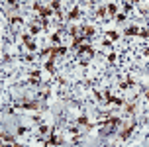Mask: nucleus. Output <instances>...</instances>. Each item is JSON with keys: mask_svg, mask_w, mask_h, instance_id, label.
<instances>
[{"mask_svg": "<svg viewBox=\"0 0 149 147\" xmlns=\"http://www.w3.org/2000/svg\"><path fill=\"white\" fill-rule=\"evenodd\" d=\"M55 57H57V55H49V59L43 63V69H45V71H49V73H53V71H55Z\"/></svg>", "mask_w": 149, "mask_h": 147, "instance_id": "nucleus-9", "label": "nucleus"}, {"mask_svg": "<svg viewBox=\"0 0 149 147\" xmlns=\"http://www.w3.org/2000/svg\"><path fill=\"white\" fill-rule=\"evenodd\" d=\"M145 98H147V102H149V90H147V94H145Z\"/></svg>", "mask_w": 149, "mask_h": 147, "instance_id": "nucleus-40", "label": "nucleus"}, {"mask_svg": "<svg viewBox=\"0 0 149 147\" xmlns=\"http://www.w3.org/2000/svg\"><path fill=\"white\" fill-rule=\"evenodd\" d=\"M39 82H41L39 77H30V84H39Z\"/></svg>", "mask_w": 149, "mask_h": 147, "instance_id": "nucleus-30", "label": "nucleus"}, {"mask_svg": "<svg viewBox=\"0 0 149 147\" xmlns=\"http://www.w3.org/2000/svg\"><path fill=\"white\" fill-rule=\"evenodd\" d=\"M39 55H41V57H49V55H51V47H43V49L39 51Z\"/></svg>", "mask_w": 149, "mask_h": 147, "instance_id": "nucleus-26", "label": "nucleus"}, {"mask_svg": "<svg viewBox=\"0 0 149 147\" xmlns=\"http://www.w3.org/2000/svg\"><path fill=\"white\" fill-rule=\"evenodd\" d=\"M139 37H143V39H149V29H147V28H141V29H139Z\"/></svg>", "mask_w": 149, "mask_h": 147, "instance_id": "nucleus-25", "label": "nucleus"}, {"mask_svg": "<svg viewBox=\"0 0 149 147\" xmlns=\"http://www.w3.org/2000/svg\"><path fill=\"white\" fill-rule=\"evenodd\" d=\"M102 45H104V47H110L112 41H110V39H104V41H102Z\"/></svg>", "mask_w": 149, "mask_h": 147, "instance_id": "nucleus-36", "label": "nucleus"}, {"mask_svg": "<svg viewBox=\"0 0 149 147\" xmlns=\"http://www.w3.org/2000/svg\"><path fill=\"white\" fill-rule=\"evenodd\" d=\"M79 33H81V28H79V26H71V28H69V36L71 37L79 36Z\"/></svg>", "mask_w": 149, "mask_h": 147, "instance_id": "nucleus-18", "label": "nucleus"}, {"mask_svg": "<svg viewBox=\"0 0 149 147\" xmlns=\"http://www.w3.org/2000/svg\"><path fill=\"white\" fill-rule=\"evenodd\" d=\"M98 2H100V0H90V4H98Z\"/></svg>", "mask_w": 149, "mask_h": 147, "instance_id": "nucleus-39", "label": "nucleus"}, {"mask_svg": "<svg viewBox=\"0 0 149 147\" xmlns=\"http://www.w3.org/2000/svg\"><path fill=\"white\" fill-rule=\"evenodd\" d=\"M22 41H24V43L31 41V33H22Z\"/></svg>", "mask_w": 149, "mask_h": 147, "instance_id": "nucleus-29", "label": "nucleus"}, {"mask_svg": "<svg viewBox=\"0 0 149 147\" xmlns=\"http://www.w3.org/2000/svg\"><path fill=\"white\" fill-rule=\"evenodd\" d=\"M6 4H8V6H14V8L20 6V2H18V0H6Z\"/></svg>", "mask_w": 149, "mask_h": 147, "instance_id": "nucleus-31", "label": "nucleus"}, {"mask_svg": "<svg viewBox=\"0 0 149 147\" xmlns=\"http://www.w3.org/2000/svg\"><path fill=\"white\" fill-rule=\"evenodd\" d=\"M69 132H71V133H79V127H74V125H71V127H69Z\"/></svg>", "mask_w": 149, "mask_h": 147, "instance_id": "nucleus-35", "label": "nucleus"}, {"mask_svg": "<svg viewBox=\"0 0 149 147\" xmlns=\"http://www.w3.org/2000/svg\"><path fill=\"white\" fill-rule=\"evenodd\" d=\"M77 53H79V55H84V53H86L88 57H94V53H96V51H94V47H92L90 43H82V45H79Z\"/></svg>", "mask_w": 149, "mask_h": 147, "instance_id": "nucleus-1", "label": "nucleus"}, {"mask_svg": "<svg viewBox=\"0 0 149 147\" xmlns=\"http://www.w3.org/2000/svg\"><path fill=\"white\" fill-rule=\"evenodd\" d=\"M41 29H43V28H41V26H37V24H30V33H31V36H37Z\"/></svg>", "mask_w": 149, "mask_h": 147, "instance_id": "nucleus-15", "label": "nucleus"}, {"mask_svg": "<svg viewBox=\"0 0 149 147\" xmlns=\"http://www.w3.org/2000/svg\"><path fill=\"white\" fill-rule=\"evenodd\" d=\"M2 141L4 143H16V137L14 135H8V133H2Z\"/></svg>", "mask_w": 149, "mask_h": 147, "instance_id": "nucleus-19", "label": "nucleus"}, {"mask_svg": "<svg viewBox=\"0 0 149 147\" xmlns=\"http://www.w3.org/2000/svg\"><path fill=\"white\" fill-rule=\"evenodd\" d=\"M77 122H79V125H84V127H86V125H88V118L86 116H79Z\"/></svg>", "mask_w": 149, "mask_h": 147, "instance_id": "nucleus-24", "label": "nucleus"}, {"mask_svg": "<svg viewBox=\"0 0 149 147\" xmlns=\"http://www.w3.org/2000/svg\"><path fill=\"white\" fill-rule=\"evenodd\" d=\"M79 18H81V8L79 6L71 8V12L67 14V22H74V20H79Z\"/></svg>", "mask_w": 149, "mask_h": 147, "instance_id": "nucleus-7", "label": "nucleus"}, {"mask_svg": "<svg viewBox=\"0 0 149 147\" xmlns=\"http://www.w3.org/2000/svg\"><path fill=\"white\" fill-rule=\"evenodd\" d=\"M135 108H137L135 104H126V114H130V116H134V114H135Z\"/></svg>", "mask_w": 149, "mask_h": 147, "instance_id": "nucleus-20", "label": "nucleus"}, {"mask_svg": "<svg viewBox=\"0 0 149 147\" xmlns=\"http://www.w3.org/2000/svg\"><path fill=\"white\" fill-rule=\"evenodd\" d=\"M53 14H55V10H53L51 6H41L39 12H37V16H41V18H51Z\"/></svg>", "mask_w": 149, "mask_h": 147, "instance_id": "nucleus-8", "label": "nucleus"}, {"mask_svg": "<svg viewBox=\"0 0 149 147\" xmlns=\"http://www.w3.org/2000/svg\"><path fill=\"white\" fill-rule=\"evenodd\" d=\"M84 39H86V36H82V33H79V36H74L73 37V41H71V49H79V45H82L84 43Z\"/></svg>", "mask_w": 149, "mask_h": 147, "instance_id": "nucleus-5", "label": "nucleus"}, {"mask_svg": "<svg viewBox=\"0 0 149 147\" xmlns=\"http://www.w3.org/2000/svg\"><path fill=\"white\" fill-rule=\"evenodd\" d=\"M108 122H110V125L114 127V130H118L120 125H122V120H120V118H116V116H110V118H108Z\"/></svg>", "mask_w": 149, "mask_h": 147, "instance_id": "nucleus-11", "label": "nucleus"}, {"mask_svg": "<svg viewBox=\"0 0 149 147\" xmlns=\"http://www.w3.org/2000/svg\"><path fill=\"white\" fill-rule=\"evenodd\" d=\"M114 18H116V22H118V24H124L127 20V14H126V12H120V14H116Z\"/></svg>", "mask_w": 149, "mask_h": 147, "instance_id": "nucleus-17", "label": "nucleus"}, {"mask_svg": "<svg viewBox=\"0 0 149 147\" xmlns=\"http://www.w3.org/2000/svg\"><path fill=\"white\" fill-rule=\"evenodd\" d=\"M108 61L114 63V61H116V53H110V55H108Z\"/></svg>", "mask_w": 149, "mask_h": 147, "instance_id": "nucleus-34", "label": "nucleus"}, {"mask_svg": "<svg viewBox=\"0 0 149 147\" xmlns=\"http://www.w3.org/2000/svg\"><path fill=\"white\" fill-rule=\"evenodd\" d=\"M26 47H28V51H31V53L37 51V43H36V41H28V43H26Z\"/></svg>", "mask_w": 149, "mask_h": 147, "instance_id": "nucleus-23", "label": "nucleus"}, {"mask_svg": "<svg viewBox=\"0 0 149 147\" xmlns=\"http://www.w3.org/2000/svg\"><path fill=\"white\" fill-rule=\"evenodd\" d=\"M106 14H108V8H106V6H98L96 12H94V16H96V18H104Z\"/></svg>", "mask_w": 149, "mask_h": 147, "instance_id": "nucleus-13", "label": "nucleus"}, {"mask_svg": "<svg viewBox=\"0 0 149 147\" xmlns=\"http://www.w3.org/2000/svg\"><path fill=\"white\" fill-rule=\"evenodd\" d=\"M106 36L110 37V39H114V41H118L122 33H120V31H116V29H108V31H106Z\"/></svg>", "mask_w": 149, "mask_h": 147, "instance_id": "nucleus-14", "label": "nucleus"}, {"mask_svg": "<svg viewBox=\"0 0 149 147\" xmlns=\"http://www.w3.org/2000/svg\"><path fill=\"white\" fill-rule=\"evenodd\" d=\"M49 132H51V127H49L47 124H41V125H39V133H49Z\"/></svg>", "mask_w": 149, "mask_h": 147, "instance_id": "nucleus-27", "label": "nucleus"}, {"mask_svg": "<svg viewBox=\"0 0 149 147\" xmlns=\"http://www.w3.org/2000/svg\"><path fill=\"white\" fill-rule=\"evenodd\" d=\"M31 8H33L36 12H39V8H41V2H33V4H31Z\"/></svg>", "mask_w": 149, "mask_h": 147, "instance_id": "nucleus-33", "label": "nucleus"}, {"mask_svg": "<svg viewBox=\"0 0 149 147\" xmlns=\"http://www.w3.org/2000/svg\"><path fill=\"white\" fill-rule=\"evenodd\" d=\"M16 132H18V135H24V133L28 132V127H24V125H20V127H18Z\"/></svg>", "mask_w": 149, "mask_h": 147, "instance_id": "nucleus-32", "label": "nucleus"}, {"mask_svg": "<svg viewBox=\"0 0 149 147\" xmlns=\"http://www.w3.org/2000/svg\"><path fill=\"white\" fill-rule=\"evenodd\" d=\"M6 20H8V22H12L14 26H20V24H24V18H22V16H8Z\"/></svg>", "mask_w": 149, "mask_h": 147, "instance_id": "nucleus-12", "label": "nucleus"}, {"mask_svg": "<svg viewBox=\"0 0 149 147\" xmlns=\"http://www.w3.org/2000/svg\"><path fill=\"white\" fill-rule=\"evenodd\" d=\"M134 130H135V122H132V124H126V127H124V130L120 132V139L126 141L127 137L132 135V132H134Z\"/></svg>", "mask_w": 149, "mask_h": 147, "instance_id": "nucleus-3", "label": "nucleus"}, {"mask_svg": "<svg viewBox=\"0 0 149 147\" xmlns=\"http://www.w3.org/2000/svg\"><path fill=\"white\" fill-rule=\"evenodd\" d=\"M49 39H51L53 45H61V31H53L51 36H49Z\"/></svg>", "mask_w": 149, "mask_h": 147, "instance_id": "nucleus-10", "label": "nucleus"}, {"mask_svg": "<svg viewBox=\"0 0 149 147\" xmlns=\"http://www.w3.org/2000/svg\"><path fill=\"white\" fill-rule=\"evenodd\" d=\"M104 98H106V102L108 104H116V106H124V98H120V96H114L110 94V92H104Z\"/></svg>", "mask_w": 149, "mask_h": 147, "instance_id": "nucleus-2", "label": "nucleus"}, {"mask_svg": "<svg viewBox=\"0 0 149 147\" xmlns=\"http://www.w3.org/2000/svg\"><path fill=\"white\" fill-rule=\"evenodd\" d=\"M132 6H134V4H130V2H124V12H126V14H130V12H132Z\"/></svg>", "mask_w": 149, "mask_h": 147, "instance_id": "nucleus-28", "label": "nucleus"}, {"mask_svg": "<svg viewBox=\"0 0 149 147\" xmlns=\"http://www.w3.org/2000/svg\"><path fill=\"white\" fill-rule=\"evenodd\" d=\"M143 53H145V55L149 57V47H147V49H143Z\"/></svg>", "mask_w": 149, "mask_h": 147, "instance_id": "nucleus-38", "label": "nucleus"}, {"mask_svg": "<svg viewBox=\"0 0 149 147\" xmlns=\"http://www.w3.org/2000/svg\"><path fill=\"white\" fill-rule=\"evenodd\" d=\"M81 33H82V36H86V39H88V37H94L96 29H94V26H88V24H84V26L81 28Z\"/></svg>", "mask_w": 149, "mask_h": 147, "instance_id": "nucleus-6", "label": "nucleus"}, {"mask_svg": "<svg viewBox=\"0 0 149 147\" xmlns=\"http://www.w3.org/2000/svg\"><path fill=\"white\" fill-rule=\"evenodd\" d=\"M122 36H126V37H132V36H139V28L135 26V24H132V26H127L124 31H122Z\"/></svg>", "mask_w": 149, "mask_h": 147, "instance_id": "nucleus-4", "label": "nucleus"}, {"mask_svg": "<svg viewBox=\"0 0 149 147\" xmlns=\"http://www.w3.org/2000/svg\"><path fill=\"white\" fill-rule=\"evenodd\" d=\"M106 8H108V14H110V16H116V14H118V6H116L114 2H110Z\"/></svg>", "mask_w": 149, "mask_h": 147, "instance_id": "nucleus-16", "label": "nucleus"}, {"mask_svg": "<svg viewBox=\"0 0 149 147\" xmlns=\"http://www.w3.org/2000/svg\"><path fill=\"white\" fill-rule=\"evenodd\" d=\"M39 26L43 29H47L49 28V18H41V16H39Z\"/></svg>", "mask_w": 149, "mask_h": 147, "instance_id": "nucleus-21", "label": "nucleus"}, {"mask_svg": "<svg viewBox=\"0 0 149 147\" xmlns=\"http://www.w3.org/2000/svg\"><path fill=\"white\" fill-rule=\"evenodd\" d=\"M126 2H130V4H137L139 0H126Z\"/></svg>", "mask_w": 149, "mask_h": 147, "instance_id": "nucleus-37", "label": "nucleus"}, {"mask_svg": "<svg viewBox=\"0 0 149 147\" xmlns=\"http://www.w3.org/2000/svg\"><path fill=\"white\" fill-rule=\"evenodd\" d=\"M49 6L57 12V10H61V0H51V2H49Z\"/></svg>", "mask_w": 149, "mask_h": 147, "instance_id": "nucleus-22", "label": "nucleus"}]
</instances>
